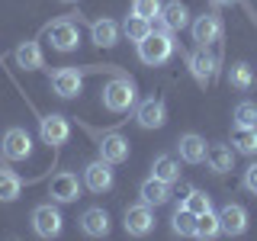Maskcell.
<instances>
[{
    "label": "cell",
    "mask_w": 257,
    "mask_h": 241,
    "mask_svg": "<svg viewBox=\"0 0 257 241\" xmlns=\"http://www.w3.org/2000/svg\"><path fill=\"white\" fill-rule=\"evenodd\" d=\"M139 100V90H135L132 77H112L106 87H103V106L109 112H128Z\"/></svg>",
    "instance_id": "6da1fadb"
},
{
    "label": "cell",
    "mask_w": 257,
    "mask_h": 241,
    "mask_svg": "<svg viewBox=\"0 0 257 241\" xmlns=\"http://www.w3.org/2000/svg\"><path fill=\"white\" fill-rule=\"evenodd\" d=\"M171 55H174V32H155L151 29L139 42V58L145 64H151V68L171 61Z\"/></svg>",
    "instance_id": "7a4b0ae2"
},
{
    "label": "cell",
    "mask_w": 257,
    "mask_h": 241,
    "mask_svg": "<svg viewBox=\"0 0 257 241\" xmlns=\"http://www.w3.org/2000/svg\"><path fill=\"white\" fill-rule=\"evenodd\" d=\"M32 228H36L39 238H58L61 228H64V219L52 203H45V206L32 209Z\"/></svg>",
    "instance_id": "3957f363"
},
{
    "label": "cell",
    "mask_w": 257,
    "mask_h": 241,
    "mask_svg": "<svg viewBox=\"0 0 257 241\" xmlns=\"http://www.w3.org/2000/svg\"><path fill=\"white\" fill-rule=\"evenodd\" d=\"M112 183H116V174H112L109 161L96 158L84 167V187L90 193H106V190H112Z\"/></svg>",
    "instance_id": "277c9868"
},
{
    "label": "cell",
    "mask_w": 257,
    "mask_h": 241,
    "mask_svg": "<svg viewBox=\"0 0 257 241\" xmlns=\"http://www.w3.org/2000/svg\"><path fill=\"white\" fill-rule=\"evenodd\" d=\"M48 42H52L55 52H74L80 45V29L71 20H55L48 26Z\"/></svg>",
    "instance_id": "5b68a950"
},
{
    "label": "cell",
    "mask_w": 257,
    "mask_h": 241,
    "mask_svg": "<svg viewBox=\"0 0 257 241\" xmlns=\"http://www.w3.org/2000/svg\"><path fill=\"white\" fill-rule=\"evenodd\" d=\"M0 145H4V158H10V161H26L32 155V135L26 129H20V126L7 129Z\"/></svg>",
    "instance_id": "8992f818"
},
{
    "label": "cell",
    "mask_w": 257,
    "mask_h": 241,
    "mask_svg": "<svg viewBox=\"0 0 257 241\" xmlns=\"http://www.w3.org/2000/svg\"><path fill=\"white\" fill-rule=\"evenodd\" d=\"M122 225H125L128 235L145 238L151 228H155V212H151V206H148V203H135V206H128V209H125Z\"/></svg>",
    "instance_id": "52a82bcc"
},
{
    "label": "cell",
    "mask_w": 257,
    "mask_h": 241,
    "mask_svg": "<svg viewBox=\"0 0 257 241\" xmlns=\"http://www.w3.org/2000/svg\"><path fill=\"white\" fill-rule=\"evenodd\" d=\"M39 135H42L45 145H52V148H58L71 139V123L58 112H52V116H42L39 119Z\"/></svg>",
    "instance_id": "ba28073f"
},
{
    "label": "cell",
    "mask_w": 257,
    "mask_h": 241,
    "mask_svg": "<svg viewBox=\"0 0 257 241\" xmlns=\"http://www.w3.org/2000/svg\"><path fill=\"white\" fill-rule=\"evenodd\" d=\"M222 39V20L215 13H203L193 20V42L199 48H209Z\"/></svg>",
    "instance_id": "9c48e42d"
},
{
    "label": "cell",
    "mask_w": 257,
    "mask_h": 241,
    "mask_svg": "<svg viewBox=\"0 0 257 241\" xmlns=\"http://www.w3.org/2000/svg\"><path fill=\"white\" fill-rule=\"evenodd\" d=\"M187 64H190V74L196 77V84L199 87H209L215 80V68H219V58L215 55H209L206 48H196V52L187 58Z\"/></svg>",
    "instance_id": "30bf717a"
},
{
    "label": "cell",
    "mask_w": 257,
    "mask_h": 241,
    "mask_svg": "<svg viewBox=\"0 0 257 241\" xmlns=\"http://www.w3.org/2000/svg\"><path fill=\"white\" fill-rule=\"evenodd\" d=\"M80 87H84V74H80L77 68H58L52 74V90H55V96H61V100H74L80 93Z\"/></svg>",
    "instance_id": "8fae6325"
},
{
    "label": "cell",
    "mask_w": 257,
    "mask_h": 241,
    "mask_svg": "<svg viewBox=\"0 0 257 241\" xmlns=\"http://www.w3.org/2000/svg\"><path fill=\"white\" fill-rule=\"evenodd\" d=\"M219 225H222V235H228V238L244 235L247 231V209L238 203H225L219 209Z\"/></svg>",
    "instance_id": "7c38bea8"
},
{
    "label": "cell",
    "mask_w": 257,
    "mask_h": 241,
    "mask_svg": "<svg viewBox=\"0 0 257 241\" xmlns=\"http://www.w3.org/2000/svg\"><path fill=\"white\" fill-rule=\"evenodd\" d=\"M135 123H139L142 129H161L167 123V106L161 100H142L139 106H135Z\"/></svg>",
    "instance_id": "4fadbf2b"
},
{
    "label": "cell",
    "mask_w": 257,
    "mask_h": 241,
    "mask_svg": "<svg viewBox=\"0 0 257 241\" xmlns=\"http://www.w3.org/2000/svg\"><path fill=\"white\" fill-rule=\"evenodd\" d=\"M48 193H52V199L55 203H74V199L80 196V180L74 174H58V177H52V183H48Z\"/></svg>",
    "instance_id": "5bb4252c"
},
{
    "label": "cell",
    "mask_w": 257,
    "mask_h": 241,
    "mask_svg": "<svg viewBox=\"0 0 257 241\" xmlns=\"http://www.w3.org/2000/svg\"><path fill=\"white\" fill-rule=\"evenodd\" d=\"M80 231L90 238H106L109 235V212L100 206H90L84 215H80Z\"/></svg>",
    "instance_id": "9a60e30c"
},
{
    "label": "cell",
    "mask_w": 257,
    "mask_h": 241,
    "mask_svg": "<svg viewBox=\"0 0 257 241\" xmlns=\"http://www.w3.org/2000/svg\"><path fill=\"white\" fill-rule=\"evenodd\" d=\"M100 158L109 164H122L128 161V139H122L119 132H106L100 139Z\"/></svg>",
    "instance_id": "2e32d148"
},
{
    "label": "cell",
    "mask_w": 257,
    "mask_h": 241,
    "mask_svg": "<svg viewBox=\"0 0 257 241\" xmlns=\"http://www.w3.org/2000/svg\"><path fill=\"white\" fill-rule=\"evenodd\" d=\"M139 196H142V203H148V206H164V203H171V183L158 180V177H148L139 187Z\"/></svg>",
    "instance_id": "e0dca14e"
},
{
    "label": "cell",
    "mask_w": 257,
    "mask_h": 241,
    "mask_svg": "<svg viewBox=\"0 0 257 241\" xmlns=\"http://www.w3.org/2000/svg\"><path fill=\"white\" fill-rule=\"evenodd\" d=\"M206 164L215 174H228L235 167V151L228 145H206Z\"/></svg>",
    "instance_id": "ac0fdd59"
},
{
    "label": "cell",
    "mask_w": 257,
    "mask_h": 241,
    "mask_svg": "<svg viewBox=\"0 0 257 241\" xmlns=\"http://www.w3.org/2000/svg\"><path fill=\"white\" fill-rule=\"evenodd\" d=\"M16 64H20L23 71H39V68H45V55H42V48H39V42H20L16 45Z\"/></svg>",
    "instance_id": "d6986e66"
},
{
    "label": "cell",
    "mask_w": 257,
    "mask_h": 241,
    "mask_svg": "<svg viewBox=\"0 0 257 241\" xmlns=\"http://www.w3.org/2000/svg\"><path fill=\"white\" fill-rule=\"evenodd\" d=\"M177 151H180V158L187 161V164H203L206 161V139H199V135H180V142H177Z\"/></svg>",
    "instance_id": "ffe728a7"
},
{
    "label": "cell",
    "mask_w": 257,
    "mask_h": 241,
    "mask_svg": "<svg viewBox=\"0 0 257 241\" xmlns=\"http://www.w3.org/2000/svg\"><path fill=\"white\" fill-rule=\"evenodd\" d=\"M158 16L167 23V29H171V32H180V29L190 26V10H187V4H180V0H171V4H164Z\"/></svg>",
    "instance_id": "44dd1931"
},
{
    "label": "cell",
    "mask_w": 257,
    "mask_h": 241,
    "mask_svg": "<svg viewBox=\"0 0 257 241\" xmlns=\"http://www.w3.org/2000/svg\"><path fill=\"white\" fill-rule=\"evenodd\" d=\"M119 23L116 20H106V16H103V20H96L93 26H90V36H93V45H100V48H112L119 42Z\"/></svg>",
    "instance_id": "7402d4cb"
},
{
    "label": "cell",
    "mask_w": 257,
    "mask_h": 241,
    "mask_svg": "<svg viewBox=\"0 0 257 241\" xmlns=\"http://www.w3.org/2000/svg\"><path fill=\"white\" fill-rule=\"evenodd\" d=\"M20 193H23L20 174H13L10 167H0V203H13V199H20Z\"/></svg>",
    "instance_id": "603a6c76"
},
{
    "label": "cell",
    "mask_w": 257,
    "mask_h": 241,
    "mask_svg": "<svg viewBox=\"0 0 257 241\" xmlns=\"http://www.w3.org/2000/svg\"><path fill=\"white\" fill-rule=\"evenodd\" d=\"M151 177H158V180H164V183H177L180 180V164L171 158V155H158L155 158V164H151Z\"/></svg>",
    "instance_id": "cb8c5ba5"
},
{
    "label": "cell",
    "mask_w": 257,
    "mask_h": 241,
    "mask_svg": "<svg viewBox=\"0 0 257 241\" xmlns=\"http://www.w3.org/2000/svg\"><path fill=\"white\" fill-rule=\"evenodd\" d=\"M231 145H235V151H241V155H257V129L235 126V132H231Z\"/></svg>",
    "instance_id": "d4e9b609"
},
{
    "label": "cell",
    "mask_w": 257,
    "mask_h": 241,
    "mask_svg": "<svg viewBox=\"0 0 257 241\" xmlns=\"http://www.w3.org/2000/svg\"><path fill=\"white\" fill-rule=\"evenodd\" d=\"M219 231H222V225H219V212L215 209H206V212L196 215V228H193L196 238H215Z\"/></svg>",
    "instance_id": "484cf974"
},
{
    "label": "cell",
    "mask_w": 257,
    "mask_h": 241,
    "mask_svg": "<svg viewBox=\"0 0 257 241\" xmlns=\"http://www.w3.org/2000/svg\"><path fill=\"white\" fill-rule=\"evenodd\" d=\"M228 84L235 87V90H251L254 87V71L247 61H235L228 68Z\"/></svg>",
    "instance_id": "4316f807"
},
{
    "label": "cell",
    "mask_w": 257,
    "mask_h": 241,
    "mask_svg": "<svg viewBox=\"0 0 257 241\" xmlns=\"http://www.w3.org/2000/svg\"><path fill=\"white\" fill-rule=\"evenodd\" d=\"M122 32H125V39H128V42H135V45H139L142 39L151 32V20H145V16H135V13H132V16H125Z\"/></svg>",
    "instance_id": "83f0119b"
},
{
    "label": "cell",
    "mask_w": 257,
    "mask_h": 241,
    "mask_svg": "<svg viewBox=\"0 0 257 241\" xmlns=\"http://www.w3.org/2000/svg\"><path fill=\"white\" fill-rule=\"evenodd\" d=\"M171 225H174L177 235H193V228H196V215L180 203V206L174 209V215H171Z\"/></svg>",
    "instance_id": "f1b7e54d"
},
{
    "label": "cell",
    "mask_w": 257,
    "mask_h": 241,
    "mask_svg": "<svg viewBox=\"0 0 257 241\" xmlns=\"http://www.w3.org/2000/svg\"><path fill=\"white\" fill-rule=\"evenodd\" d=\"M235 126H247V129H257V103L251 100H241L235 106Z\"/></svg>",
    "instance_id": "f546056e"
},
{
    "label": "cell",
    "mask_w": 257,
    "mask_h": 241,
    "mask_svg": "<svg viewBox=\"0 0 257 241\" xmlns=\"http://www.w3.org/2000/svg\"><path fill=\"white\" fill-rule=\"evenodd\" d=\"M183 206H187L193 215H199V212H206V209H212V199H209V193H203V190L193 187V190H190V196L183 199Z\"/></svg>",
    "instance_id": "4dcf8cb0"
},
{
    "label": "cell",
    "mask_w": 257,
    "mask_h": 241,
    "mask_svg": "<svg viewBox=\"0 0 257 241\" xmlns=\"http://www.w3.org/2000/svg\"><path fill=\"white\" fill-rule=\"evenodd\" d=\"M161 0H132V13L135 16H145V20H155V16L161 13Z\"/></svg>",
    "instance_id": "1f68e13d"
},
{
    "label": "cell",
    "mask_w": 257,
    "mask_h": 241,
    "mask_svg": "<svg viewBox=\"0 0 257 241\" xmlns=\"http://www.w3.org/2000/svg\"><path fill=\"white\" fill-rule=\"evenodd\" d=\"M244 190L257 196V161H254V164H247V171H244Z\"/></svg>",
    "instance_id": "d6a6232c"
},
{
    "label": "cell",
    "mask_w": 257,
    "mask_h": 241,
    "mask_svg": "<svg viewBox=\"0 0 257 241\" xmlns=\"http://www.w3.org/2000/svg\"><path fill=\"white\" fill-rule=\"evenodd\" d=\"M190 190H193V187H190V183H180V203H183V199H187V196H190Z\"/></svg>",
    "instance_id": "836d02e7"
},
{
    "label": "cell",
    "mask_w": 257,
    "mask_h": 241,
    "mask_svg": "<svg viewBox=\"0 0 257 241\" xmlns=\"http://www.w3.org/2000/svg\"><path fill=\"white\" fill-rule=\"evenodd\" d=\"M215 4H222V7H228V4H238V0H215Z\"/></svg>",
    "instance_id": "e575fe53"
},
{
    "label": "cell",
    "mask_w": 257,
    "mask_h": 241,
    "mask_svg": "<svg viewBox=\"0 0 257 241\" xmlns=\"http://www.w3.org/2000/svg\"><path fill=\"white\" fill-rule=\"evenodd\" d=\"M64 4H74V0H64Z\"/></svg>",
    "instance_id": "d590c367"
}]
</instances>
